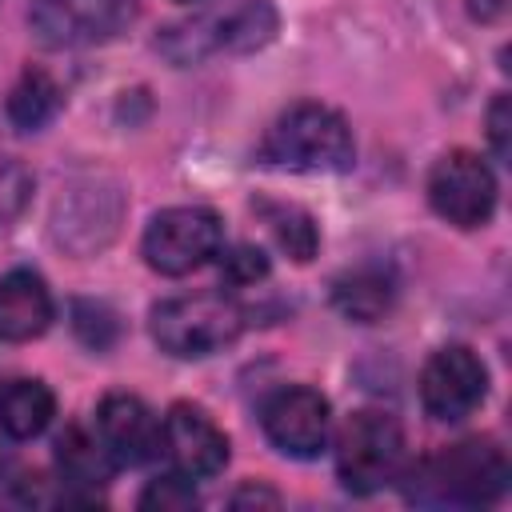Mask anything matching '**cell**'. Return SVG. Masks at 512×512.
Returning a JSON list of instances; mask_svg holds the SVG:
<instances>
[{
    "label": "cell",
    "mask_w": 512,
    "mask_h": 512,
    "mask_svg": "<svg viewBox=\"0 0 512 512\" xmlns=\"http://www.w3.org/2000/svg\"><path fill=\"white\" fill-rule=\"evenodd\" d=\"M508 488V460L492 440H460L420 460L408 472L404 496L416 504H452L476 508L492 504Z\"/></svg>",
    "instance_id": "1"
},
{
    "label": "cell",
    "mask_w": 512,
    "mask_h": 512,
    "mask_svg": "<svg viewBox=\"0 0 512 512\" xmlns=\"http://www.w3.org/2000/svg\"><path fill=\"white\" fill-rule=\"evenodd\" d=\"M280 28L272 0H232L216 8H200L196 16L160 32V52L172 64H200L220 52H256Z\"/></svg>",
    "instance_id": "2"
},
{
    "label": "cell",
    "mask_w": 512,
    "mask_h": 512,
    "mask_svg": "<svg viewBox=\"0 0 512 512\" xmlns=\"http://www.w3.org/2000/svg\"><path fill=\"white\" fill-rule=\"evenodd\" d=\"M260 160L280 172H348L356 148L340 112L324 104H292L268 128Z\"/></svg>",
    "instance_id": "3"
},
{
    "label": "cell",
    "mask_w": 512,
    "mask_h": 512,
    "mask_svg": "<svg viewBox=\"0 0 512 512\" xmlns=\"http://www.w3.org/2000/svg\"><path fill=\"white\" fill-rule=\"evenodd\" d=\"M244 328V308L220 292L172 296L152 308V340L180 360H200L232 344Z\"/></svg>",
    "instance_id": "4"
},
{
    "label": "cell",
    "mask_w": 512,
    "mask_h": 512,
    "mask_svg": "<svg viewBox=\"0 0 512 512\" xmlns=\"http://www.w3.org/2000/svg\"><path fill=\"white\" fill-rule=\"evenodd\" d=\"M404 464V432L388 412L364 408L352 412L336 440V476L348 492L368 496L400 476Z\"/></svg>",
    "instance_id": "5"
},
{
    "label": "cell",
    "mask_w": 512,
    "mask_h": 512,
    "mask_svg": "<svg viewBox=\"0 0 512 512\" xmlns=\"http://www.w3.org/2000/svg\"><path fill=\"white\" fill-rule=\"evenodd\" d=\"M220 244H224L220 216L200 204H180L152 216L144 232V260L160 276H188L212 256H220Z\"/></svg>",
    "instance_id": "6"
},
{
    "label": "cell",
    "mask_w": 512,
    "mask_h": 512,
    "mask_svg": "<svg viewBox=\"0 0 512 512\" xmlns=\"http://www.w3.org/2000/svg\"><path fill=\"white\" fill-rule=\"evenodd\" d=\"M136 20V0H36L28 12L32 36L44 48L108 44Z\"/></svg>",
    "instance_id": "7"
},
{
    "label": "cell",
    "mask_w": 512,
    "mask_h": 512,
    "mask_svg": "<svg viewBox=\"0 0 512 512\" xmlns=\"http://www.w3.org/2000/svg\"><path fill=\"white\" fill-rule=\"evenodd\" d=\"M428 204L456 228H480L496 212V176L476 152H444L428 172Z\"/></svg>",
    "instance_id": "8"
},
{
    "label": "cell",
    "mask_w": 512,
    "mask_h": 512,
    "mask_svg": "<svg viewBox=\"0 0 512 512\" xmlns=\"http://www.w3.org/2000/svg\"><path fill=\"white\" fill-rule=\"evenodd\" d=\"M260 428L276 452H284L292 460H312L328 448L332 408L316 388L292 384V388H280L264 400Z\"/></svg>",
    "instance_id": "9"
},
{
    "label": "cell",
    "mask_w": 512,
    "mask_h": 512,
    "mask_svg": "<svg viewBox=\"0 0 512 512\" xmlns=\"http://www.w3.org/2000/svg\"><path fill=\"white\" fill-rule=\"evenodd\" d=\"M484 392H488V368L464 344L436 348L420 372V404L440 424H456V420L472 416V408L484 400Z\"/></svg>",
    "instance_id": "10"
},
{
    "label": "cell",
    "mask_w": 512,
    "mask_h": 512,
    "mask_svg": "<svg viewBox=\"0 0 512 512\" xmlns=\"http://www.w3.org/2000/svg\"><path fill=\"white\" fill-rule=\"evenodd\" d=\"M160 456L188 480H208L228 464V436L196 404H172L160 420Z\"/></svg>",
    "instance_id": "11"
},
{
    "label": "cell",
    "mask_w": 512,
    "mask_h": 512,
    "mask_svg": "<svg viewBox=\"0 0 512 512\" xmlns=\"http://www.w3.org/2000/svg\"><path fill=\"white\" fill-rule=\"evenodd\" d=\"M96 436L104 440L108 456L120 464H144L160 452V424L148 404L132 392H108L96 408Z\"/></svg>",
    "instance_id": "12"
},
{
    "label": "cell",
    "mask_w": 512,
    "mask_h": 512,
    "mask_svg": "<svg viewBox=\"0 0 512 512\" xmlns=\"http://www.w3.org/2000/svg\"><path fill=\"white\" fill-rule=\"evenodd\" d=\"M52 324V292L40 272L12 268L0 280V340L24 344Z\"/></svg>",
    "instance_id": "13"
},
{
    "label": "cell",
    "mask_w": 512,
    "mask_h": 512,
    "mask_svg": "<svg viewBox=\"0 0 512 512\" xmlns=\"http://www.w3.org/2000/svg\"><path fill=\"white\" fill-rule=\"evenodd\" d=\"M56 416V396L40 380H12L0 392V432L8 440H32Z\"/></svg>",
    "instance_id": "14"
},
{
    "label": "cell",
    "mask_w": 512,
    "mask_h": 512,
    "mask_svg": "<svg viewBox=\"0 0 512 512\" xmlns=\"http://www.w3.org/2000/svg\"><path fill=\"white\" fill-rule=\"evenodd\" d=\"M56 468H60V476H64L68 484H76V488H100V484L112 480L116 460L108 456V448H104L100 436H92V432H84L80 424H72V428H64L60 440H56Z\"/></svg>",
    "instance_id": "15"
},
{
    "label": "cell",
    "mask_w": 512,
    "mask_h": 512,
    "mask_svg": "<svg viewBox=\"0 0 512 512\" xmlns=\"http://www.w3.org/2000/svg\"><path fill=\"white\" fill-rule=\"evenodd\" d=\"M60 104H64L60 84H56L48 72L28 68V72L16 80V88L8 92L4 112H8L12 128H20V132H40L44 124H52V120H56Z\"/></svg>",
    "instance_id": "16"
},
{
    "label": "cell",
    "mask_w": 512,
    "mask_h": 512,
    "mask_svg": "<svg viewBox=\"0 0 512 512\" xmlns=\"http://www.w3.org/2000/svg\"><path fill=\"white\" fill-rule=\"evenodd\" d=\"M332 300L348 320L372 324L392 304V280L384 272H376V268H356V272H348V276H340L332 284Z\"/></svg>",
    "instance_id": "17"
},
{
    "label": "cell",
    "mask_w": 512,
    "mask_h": 512,
    "mask_svg": "<svg viewBox=\"0 0 512 512\" xmlns=\"http://www.w3.org/2000/svg\"><path fill=\"white\" fill-rule=\"evenodd\" d=\"M260 212H264L276 244L292 260H312V252H316V224H312L308 212H300L292 204H260Z\"/></svg>",
    "instance_id": "18"
},
{
    "label": "cell",
    "mask_w": 512,
    "mask_h": 512,
    "mask_svg": "<svg viewBox=\"0 0 512 512\" xmlns=\"http://www.w3.org/2000/svg\"><path fill=\"white\" fill-rule=\"evenodd\" d=\"M72 328H76V336H80L88 348H96V352L116 340V316H112L104 304H92V300H80V304L72 308Z\"/></svg>",
    "instance_id": "19"
},
{
    "label": "cell",
    "mask_w": 512,
    "mask_h": 512,
    "mask_svg": "<svg viewBox=\"0 0 512 512\" xmlns=\"http://www.w3.org/2000/svg\"><path fill=\"white\" fill-rule=\"evenodd\" d=\"M28 192H32V176L16 160H4L0 156V228H8L24 212Z\"/></svg>",
    "instance_id": "20"
},
{
    "label": "cell",
    "mask_w": 512,
    "mask_h": 512,
    "mask_svg": "<svg viewBox=\"0 0 512 512\" xmlns=\"http://www.w3.org/2000/svg\"><path fill=\"white\" fill-rule=\"evenodd\" d=\"M220 276H224V284H232V288L256 284V280L268 276V256H264L260 248H252V244H236L232 252H224Z\"/></svg>",
    "instance_id": "21"
},
{
    "label": "cell",
    "mask_w": 512,
    "mask_h": 512,
    "mask_svg": "<svg viewBox=\"0 0 512 512\" xmlns=\"http://www.w3.org/2000/svg\"><path fill=\"white\" fill-rule=\"evenodd\" d=\"M196 504V492H192V480L172 472L164 480H152L140 496V508H192Z\"/></svg>",
    "instance_id": "22"
},
{
    "label": "cell",
    "mask_w": 512,
    "mask_h": 512,
    "mask_svg": "<svg viewBox=\"0 0 512 512\" xmlns=\"http://www.w3.org/2000/svg\"><path fill=\"white\" fill-rule=\"evenodd\" d=\"M508 128H512L508 96H496L492 108H488V140H492V152H496L500 160H508Z\"/></svg>",
    "instance_id": "23"
},
{
    "label": "cell",
    "mask_w": 512,
    "mask_h": 512,
    "mask_svg": "<svg viewBox=\"0 0 512 512\" xmlns=\"http://www.w3.org/2000/svg\"><path fill=\"white\" fill-rule=\"evenodd\" d=\"M232 504H236V508H240V504H268V508H276L280 496L268 492V488H252V484H248V488H240V492L232 496Z\"/></svg>",
    "instance_id": "24"
},
{
    "label": "cell",
    "mask_w": 512,
    "mask_h": 512,
    "mask_svg": "<svg viewBox=\"0 0 512 512\" xmlns=\"http://www.w3.org/2000/svg\"><path fill=\"white\" fill-rule=\"evenodd\" d=\"M468 12L476 20H500L508 12V0H468Z\"/></svg>",
    "instance_id": "25"
},
{
    "label": "cell",
    "mask_w": 512,
    "mask_h": 512,
    "mask_svg": "<svg viewBox=\"0 0 512 512\" xmlns=\"http://www.w3.org/2000/svg\"><path fill=\"white\" fill-rule=\"evenodd\" d=\"M184 4H192V0H184Z\"/></svg>",
    "instance_id": "26"
}]
</instances>
